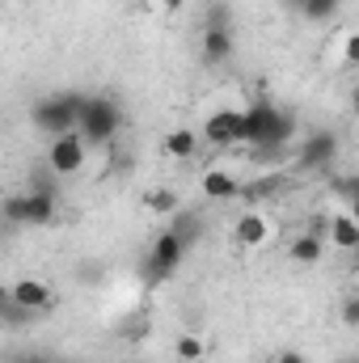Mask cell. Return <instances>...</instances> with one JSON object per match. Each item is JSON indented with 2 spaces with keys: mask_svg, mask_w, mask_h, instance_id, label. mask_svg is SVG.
<instances>
[{
  "mask_svg": "<svg viewBox=\"0 0 359 363\" xmlns=\"http://www.w3.org/2000/svg\"><path fill=\"white\" fill-rule=\"evenodd\" d=\"M199 186H203V194H207V199L224 203V199H237V190H241V178H233L228 169H207Z\"/></svg>",
  "mask_w": 359,
  "mask_h": 363,
  "instance_id": "obj_15",
  "label": "cell"
},
{
  "mask_svg": "<svg viewBox=\"0 0 359 363\" xmlns=\"http://www.w3.org/2000/svg\"><path fill=\"white\" fill-rule=\"evenodd\" d=\"M233 55V30L228 26H207L203 30V64H224Z\"/></svg>",
  "mask_w": 359,
  "mask_h": 363,
  "instance_id": "obj_13",
  "label": "cell"
},
{
  "mask_svg": "<svg viewBox=\"0 0 359 363\" xmlns=\"http://www.w3.org/2000/svg\"><path fill=\"white\" fill-rule=\"evenodd\" d=\"M118 127H123V110H118L114 97H106V93H89V97H81V110H77V135L85 140V148H101V144H110V140L118 135Z\"/></svg>",
  "mask_w": 359,
  "mask_h": 363,
  "instance_id": "obj_2",
  "label": "cell"
},
{
  "mask_svg": "<svg viewBox=\"0 0 359 363\" xmlns=\"http://www.w3.org/2000/svg\"><path fill=\"white\" fill-rule=\"evenodd\" d=\"M60 363H77V359H60Z\"/></svg>",
  "mask_w": 359,
  "mask_h": 363,
  "instance_id": "obj_31",
  "label": "cell"
},
{
  "mask_svg": "<svg viewBox=\"0 0 359 363\" xmlns=\"http://www.w3.org/2000/svg\"><path fill=\"white\" fill-rule=\"evenodd\" d=\"M275 363H309V359H304V351H279Z\"/></svg>",
  "mask_w": 359,
  "mask_h": 363,
  "instance_id": "obj_25",
  "label": "cell"
},
{
  "mask_svg": "<svg viewBox=\"0 0 359 363\" xmlns=\"http://www.w3.org/2000/svg\"><path fill=\"white\" fill-rule=\"evenodd\" d=\"M343 363H359V359H355V355H347V359H343Z\"/></svg>",
  "mask_w": 359,
  "mask_h": 363,
  "instance_id": "obj_30",
  "label": "cell"
},
{
  "mask_svg": "<svg viewBox=\"0 0 359 363\" xmlns=\"http://www.w3.org/2000/svg\"><path fill=\"white\" fill-rule=\"evenodd\" d=\"M81 97L85 93H47L30 106V123L43 131V135H64V131H77V110H81Z\"/></svg>",
  "mask_w": 359,
  "mask_h": 363,
  "instance_id": "obj_3",
  "label": "cell"
},
{
  "mask_svg": "<svg viewBox=\"0 0 359 363\" xmlns=\"http://www.w3.org/2000/svg\"><path fill=\"white\" fill-rule=\"evenodd\" d=\"M296 140V114L275 106V101H254L241 110V131H237V144H250V148H287Z\"/></svg>",
  "mask_w": 359,
  "mask_h": 363,
  "instance_id": "obj_1",
  "label": "cell"
},
{
  "mask_svg": "<svg viewBox=\"0 0 359 363\" xmlns=\"http://www.w3.org/2000/svg\"><path fill=\"white\" fill-rule=\"evenodd\" d=\"M55 211H60V194H55V190H26V194L4 199V207H0V216H4L9 224H30V228L51 224Z\"/></svg>",
  "mask_w": 359,
  "mask_h": 363,
  "instance_id": "obj_4",
  "label": "cell"
},
{
  "mask_svg": "<svg viewBox=\"0 0 359 363\" xmlns=\"http://www.w3.org/2000/svg\"><path fill=\"white\" fill-rule=\"evenodd\" d=\"M157 4H161V9H165V13H178L182 4H186V0H157Z\"/></svg>",
  "mask_w": 359,
  "mask_h": 363,
  "instance_id": "obj_27",
  "label": "cell"
},
{
  "mask_svg": "<svg viewBox=\"0 0 359 363\" xmlns=\"http://www.w3.org/2000/svg\"><path fill=\"white\" fill-rule=\"evenodd\" d=\"M279 186H283V174H263V178H254V182H241L237 199H245V203L254 207V203H263V199H270V194H275Z\"/></svg>",
  "mask_w": 359,
  "mask_h": 363,
  "instance_id": "obj_18",
  "label": "cell"
},
{
  "mask_svg": "<svg viewBox=\"0 0 359 363\" xmlns=\"http://www.w3.org/2000/svg\"><path fill=\"white\" fill-rule=\"evenodd\" d=\"M85 157H89L85 140H81L77 131H64V135H51V148H47V169H51L55 178H77V174L85 169Z\"/></svg>",
  "mask_w": 359,
  "mask_h": 363,
  "instance_id": "obj_5",
  "label": "cell"
},
{
  "mask_svg": "<svg viewBox=\"0 0 359 363\" xmlns=\"http://www.w3.org/2000/svg\"><path fill=\"white\" fill-rule=\"evenodd\" d=\"M287 157V148H250V161L254 165H275V161H283Z\"/></svg>",
  "mask_w": 359,
  "mask_h": 363,
  "instance_id": "obj_22",
  "label": "cell"
},
{
  "mask_svg": "<svg viewBox=\"0 0 359 363\" xmlns=\"http://www.w3.org/2000/svg\"><path fill=\"white\" fill-rule=\"evenodd\" d=\"M170 233L178 237L182 250L190 254V250H194V245L203 241V216H199V211H182V207H178V211L170 216Z\"/></svg>",
  "mask_w": 359,
  "mask_h": 363,
  "instance_id": "obj_11",
  "label": "cell"
},
{
  "mask_svg": "<svg viewBox=\"0 0 359 363\" xmlns=\"http://www.w3.org/2000/svg\"><path fill=\"white\" fill-rule=\"evenodd\" d=\"M182 262H186L182 241L170 233V228H161V233H157V241H153V250H148V258H144V279H148V283H165Z\"/></svg>",
  "mask_w": 359,
  "mask_h": 363,
  "instance_id": "obj_6",
  "label": "cell"
},
{
  "mask_svg": "<svg viewBox=\"0 0 359 363\" xmlns=\"http://www.w3.org/2000/svg\"><path fill=\"white\" fill-rule=\"evenodd\" d=\"M343 47H347V64H355V60H359V38H355V34H347V43H343Z\"/></svg>",
  "mask_w": 359,
  "mask_h": 363,
  "instance_id": "obj_26",
  "label": "cell"
},
{
  "mask_svg": "<svg viewBox=\"0 0 359 363\" xmlns=\"http://www.w3.org/2000/svg\"><path fill=\"white\" fill-rule=\"evenodd\" d=\"M34 317H38V313H30V308H17L13 300L0 308V325H9V330H17V325H30Z\"/></svg>",
  "mask_w": 359,
  "mask_h": 363,
  "instance_id": "obj_21",
  "label": "cell"
},
{
  "mask_svg": "<svg viewBox=\"0 0 359 363\" xmlns=\"http://www.w3.org/2000/svg\"><path fill=\"white\" fill-rule=\"evenodd\" d=\"M9 300L17 308H30V313H47L55 304V296H51V287L43 279H17V283H9Z\"/></svg>",
  "mask_w": 359,
  "mask_h": 363,
  "instance_id": "obj_9",
  "label": "cell"
},
{
  "mask_svg": "<svg viewBox=\"0 0 359 363\" xmlns=\"http://www.w3.org/2000/svg\"><path fill=\"white\" fill-rule=\"evenodd\" d=\"M334 157H338V135L321 127V131L304 135V144L296 148V169H309L313 174V169H326Z\"/></svg>",
  "mask_w": 359,
  "mask_h": 363,
  "instance_id": "obj_7",
  "label": "cell"
},
{
  "mask_svg": "<svg viewBox=\"0 0 359 363\" xmlns=\"http://www.w3.org/2000/svg\"><path fill=\"white\" fill-rule=\"evenodd\" d=\"M334 190L351 203V199H355V178H347V174H343V178H334Z\"/></svg>",
  "mask_w": 359,
  "mask_h": 363,
  "instance_id": "obj_24",
  "label": "cell"
},
{
  "mask_svg": "<svg viewBox=\"0 0 359 363\" xmlns=\"http://www.w3.org/2000/svg\"><path fill=\"white\" fill-rule=\"evenodd\" d=\"M237 131H241V110H216V114H207L199 140H207L211 148H233Z\"/></svg>",
  "mask_w": 359,
  "mask_h": 363,
  "instance_id": "obj_8",
  "label": "cell"
},
{
  "mask_svg": "<svg viewBox=\"0 0 359 363\" xmlns=\"http://www.w3.org/2000/svg\"><path fill=\"white\" fill-rule=\"evenodd\" d=\"M343 325H347V330L359 325V296H347V300H343Z\"/></svg>",
  "mask_w": 359,
  "mask_h": 363,
  "instance_id": "obj_23",
  "label": "cell"
},
{
  "mask_svg": "<svg viewBox=\"0 0 359 363\" xmlns=\"http://www.w3.org/2000/svg\"><path fill=\"white\" fill-rule=\"evenodd\" d=\"M144 207H148L153 216H174V211L182 207V199H178V190L157 186V190H148V194H144Z\"/></svg>",
  "mask_w": 359,
  "mask_h": 363,
  "instance_id": "obj_19",
  "label": "cell"
},
{
  "mask_svg": "<svg viewBox=\"0 0 359 363\" xmlns=\"http://www.w3.org/2000/svg\"><path fill=\"white\" fill-rule=\"evenodd\" d=\"M165 157H174V161H190L194 152H199V131H190V127H178V131H170L165 135Z\"/></svg>",
  "mask_w": 359,
  "mask_h": 363,
  "instance_id": "obj_16",
  "label": "cell"
},
{
  "mask_svg": "<svg viewBox=\"0 0 359 363\" xmlns=\"http://www.w3.org/2000/svg\"><path fill=\"white\" fill-rule=\"evenodd\" d=\"M9 304V283H0V308Z\"/></svg>",
  "mask_w": 359,
  "mask_h": 363,
  "instance_id": "obj_29",
  "label": "cell"
},
{
  "mask_svg": "<svg viewBox=\"0 0 359 363\" xmlns=\"http://www.w3.org/2000/svg\"><path fill=\"white\" fill-rule=\"evenodd\" d=\"M174 355H178L182 363H199L207 355V342H203L199 334H182L178 342H174Z\"/></svg>",
  "mask_w": 359,
  "mask_h": 363,
  "instance_id": "obj_20",
  "label": "cell"
},
{
  "mask_svg": "<svg viewBox=\"0 0 359 363\" xmlns=\"http://www.w3.org/2000/svg\"><path fill=\"white\" fill-rule=\"evenodd\" d=\"M292 4H296V13H300L304 21H313V26L334 21L338 9H343V0H292Z\"/></svg>",
  "mask_w": 359,
  "mask_h": 363,
  "instance_id": "obj_17",
  "label": "cell"
},
{
  "mask_svg": "<svg viewBox=\"0 0 359 363\" xmlns=\"http://www.w3.org/2000/svg\"><path fill=\"white\" fill-rule=\"evenodd\" d=\"M267 237H270V224H267V216H258V211H245L237 220V228H233V241L245 245V250H258Z\"/></svg>",
  "mask_w": 359,
  "mask_h": 363,
  "instance_id": "obj_12",
  "label": "cell"
},
{
  "mask_svg": "<svg viewBox=\"0 0 359 363\" xmlns=\"http://www.w3.org/2000/svg\"><path fill=\"white\" fill-rule=\"evenodd\" d=\"M13 363H51V359H43V355H17Z\"/></svg>",
  "mask_w": 359,
  "mask_h": 363,
  "instance_id": "obj_28",
  "label": "cell"
},
{
  "mask_svg": "<svg viewBox=\"0 0 359 363\" xmlns=\"http://www.w3.org/2000/svg\"><path fill=\"white\" fill-rule=\"evenodd\" d=\"M287 258H292V262H300V267H317V262L326 258V241H321V237H313V233H300V237H292Z\"/></svg>",
  "mask_w": 359,
  "mask_h": 363,
  "instance_id": "obj_14",
  "label": "cell"
},
{
  "mask_svg": "<svg viewBox=\"0 0 359 363\" xmlns=\"http://www.w3.org/2000/svg\"><path fill=\"white\" fill-rule=\"evenodd\" d=\"M326 245H334V250H359V224L351 211H343V216H330L326 220Z\"/></svg>",
  "mask_w": 359,
  "mask_h": 363,
  "instance_id": "obj_10",
  "label": "cell"
}]
</instances>
